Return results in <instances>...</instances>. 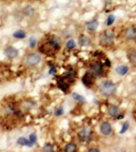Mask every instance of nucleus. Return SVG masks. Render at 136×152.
I'll use <instances>...</instances> for the list:
<instances>
[{
    "label": "nucleus",
    "mask_w": 136,
    "mask_h": 152,
    "mask_svg": "<svg viewBox=\"0 0 136 152\" xmlns=\"http://www.w3.org/2000/svg\"><path fill=\"white\" fill-rule=\"evenodd\" d=\"M99 90L104 96H109L115 93V91H116V86H115L113 82L110 80H105L100 84Z\"/></svg>",
    "instance_id": "nucleus-1"
},
{
    "label": "nucleus",
    "mask_w": 136,
    "mask_h": 152,
    "mask_svg": "<svg viewBox=\"0 0 136 152\" xmlns=\"http://www.w3.org/2000/svg\"><path fill=\"white\" fill-rule=\"evenodd\" d=\"M100 129H101V133L104 135V136H108V135H110L112 133V126H111V124L109 123V122H104V123H102V125L100 127Z\"/></svg>",
    "instance_id": "nucleus-6"
},
{
    "label": "nucleus",
    "mask_w": 136,
    "mask_h": 152,
    "mask_svg": "<svg viewBox=\"0 0 136 152\" xmlns=\"http://www.w3.org/2000/svg\"><path fill=\"white\" fill-rule=\"evenodd\" d=\"M129 58H130V59L133 62V63H136V52L131 54L130 56H128Z\"/></svg>",
    "instance_id": "nucleus-29"
},
{
    "label": "nucleus",
    "mask_w": 136,
    "mask_h": 152,
    "mask_svg": "<svg viewBox=\"0 0 136 152\" xmlns=\"http://www.w3.org/2000/svg\"><path fill=\"white\" fill-rule=\"evenodd\" d=\"M17 144L21 145V146H26V147H33L34 144L30 141V140H26L25 137H19L17 140Z\"/></svg>",
    "instance_id": "nucleus-11"
},
{
    "label": "nucleus",
    "mask_w": 136,
    "mask_h": 152,
    "mask_svg": "<svg viewBox=\"0 0 136 152\" xmlns=\"http://www.w3.org/2000/svg\"><path fill=\"white\" fill-rule=\"evenodd\" d=\"M58 87H59V88L61 89V90H63L64 92H65V91H67L68 87H69V85L66 84V83H65L64 81H59Z\"/></svg>",
    "instance_id": "nucleus-19"
},
{
    "label": "nucleus",
    "mask_w": 136,
    "mask_h": 152,
    "mask_svg": "<svg viewBox=\"0 0 136 152\" xmlns=\"http://www.w3.org/2000/svg\"><path fill=\"white\" fill-rule=\"evenodd\" d=\"M89 73L93 76V77H99L102 76L104 73V66L100 62H96L93 65H92L89 68Z\"/></svg>",
    "instance_id": "nucleus-2"
},
{
    "label": "nucleus",
    "mask_w": 136,
    "mask_h": 152,
    "mask_svg": "<svg viewBox=\"0 0 136 152\" xmlns=\"http://www.w3.org/2000/svg\"><path fill=\"white\" fill-rule=\"evenodd\" d=\"M117 119H124V115H118V116H117Z\"/></svg>",
    "instance_id": "nucleus-33"
},
{
    "label": "nucleus",
    "mask_w": 136,
    "mask_h": 152,
    "mask_svg": "<svg viewBox=\"0 0 136 152\" xmlns=\"http://www.w3.org/2000/svg\"><path fill=\"white\" fill-rule=\"evenodd\" d=\"M79 44L82 46V47H87L91 44L90 42V39L88 38L87 37L85 36H80L79 37Z\"/></svg>",
    "instance_id": "nucleus-13"
},
{
    "label": "nucleus",
    "mask_w": 136,
    "mask_h": 152,
    "mask_svg": "<svg viewBox=\"0 0 136 152\" xmlns=\"http://www.w3.org/2000/svg\"><path fill=\"white\" fill-rule=\"evenodd\" d=\"M36 45V39L35 37H30V38H29V46H30L31 47H35Z\"/></svg>",
    "instance_id": "nucleus-27"
},
{
    "label": "nucleus",
    "mask_w": 136,
    "mask_h": 152,
    "mask_svg": "<svg viewBox=\"0 0 136 152\" xmlns=\"http://www.w3.org/2000/svg\"><path fill=\"white\" fill-rule=\"evenodd\" d=\"M49 44L53 48H54V49H59L60 48V42L56 37H52L49 41Z\"/></svg>",
    "instance_id": "nucleus-15"
},
{
    "label": "nucleus",
    "mask_w": 136,
    "mask_h": 152,
    "mask_svg": "<svg viewBox=\"0 0 136 152\" xmlns=\"http://www.w3.org/2000/svg\"><path fill=\"white\" fill-rule=\"evenodd\" d=\"M5 53L9 58H15L17 57V55H18L17 49L14 47H8V48H5Z\"/></svg>",
    "instance_id": "nucleus-7"
},
{
    "label": "nucleus",
    "mask_w": 136,
    "mask_h": 152,
    "mask_svg": "<svg viewBox=\"0 0 136 152\" xmlns=\"http://www.w3.org/2000/svg\"><path fill=\"white\" fill-rule=\"evenodd\" d=\"M44 151L45 152H53L54 151V147H53V145L50 144V143H47L45 145V147H44Z\"/></svg>",
    "instance_id": "nucleus-24"
},
{
    "label": "nucleus",
    "mask_w": 136,
    "mask_h": 152,
    "mask_svg": "<svg viewBox=\"0 0 136 152\" xmlns=\"http://www.w3.org/2000/svg\"><path fill=\"white\" fill-rule=\"evenodd\" d=\"M25 32L23 31V30H17L16 32H14L13 34V37H16V38H18V39H23L25 37Z\"/></svg>",
    "instance_id": "nucleus-18"
},
{
    "label": "nucleus",
    "mask_w": 136,
    "mask_h": 152,
    "mask_svg": "<svg viewBox=\"0 0 136 152\" xmlns=\"http://www.w3.org/2000/svg\"><path fill=\"white\" fill-rule=\"evenodd\" d=\"M125 37L127 39H131V40L136 38V28L134 26H131L126 29Z\"/></svg>",
    "instance_id": "nucleus-9"
},
{
    "label": "nucleus",
    "mask_w": 136,
    "mask_h": 152,
    "mask_svg": "<svg viewBox=\"0 0 136 152\" xmlns=\"http://www.w3.org/2000/svg\"><path fill=\"white\" fill-rule=\"evenodd\" d=\"M105 65L108 66V67L111 66V63H110V61H109V59H106V60H105Z\"/></svg>",
    "instance_id": "nucleus-32"
},
{
    "label": "nucleus",
    "mask_w": 136,
    "mask_h": 152,
    "mask_svg": "<svg viewBox=\"0 0 136 152\" xmlns=\"http://www.w3.org/2000/svg\"><path fill=\"white\" fill-rule=\"evenodd\" d=\"M74 77H76V72H74V70L73 69V68H71V69L68 70L67 74L65 75V78H68V79L73 78Z\"/></svg>",
    "instance_id": "nucleus-21"
},
{
    "label": "nucleus",
    "mask_w": 136,
    "mask_h": 152,
    "mask_svg": "<svg viewBox=\"0 0 136 152\" xmlns=\"http://www.w3.org/2000/svg\"><path fill=\"white\" fill-rule=\"evenodd\" d=\"M93 78L94 77H93L90 73H87L83 77V79H82V81H83L84 86L90 87L93 85Z\"/></svg>",
    "instance_id": "nucleus-8"
},
{
    "label": "nucleus",
    "mask_w": 136,
    "mask_h": 152,
    "mask_svg": "<svg viewBox=\"0 0 136 152\" xmlns=\"http://www.w3.org/2000/svg\"><path fill=\"white\" fill-rule=\"evenodd\" d=\"M77 149V147L76 144L73 143H70V144H67L65 148V152H76Z\"/></svg>",
    "instance_id": "nucleus-17"
},
{
    "label": "nucleus",
    "mask_w": 136,
    "mask_h": 152,
    "mask_svg": "<svg viewBox=\"0 0 136 152\" xmlns=\"http://www.w3.org/2000/svg\"><path fill=\"white\" fill-rule=\"evenodd\" d=\"M108 113L112 117H117V116L120 113V109H119V108L117 106L112 105V106L109 107V108H108Z\"/></svg>",
    "instance_id": "nucleus-10"
},
{
    "label": "nucleus",
    "mask_w": 136,
    "mask_h": 152,
    "mask_svg": "<svg viewBox=\"0 0 136 152\" xmlns=\"http://www.w3.org/2000/svg\"><path fill=\"white\" fill-rule=\"evenodd\" d=\"M72 96H73V99L74 100H77V101H81V102H85V99L84 98L83 96H81L77 93H73L72 94Z\"/></svg>",
    "instance_id": "nucleus-20"
},
{
    "label": "nucleus",
    "mask_w": 136,
    "mask_h": 152,
    "mask_svg": "<svg viewBox=\"0 0 136 152\" xmlns=\"http://www.w3.org/2000/svg\"><path fill=\"white\" fill-rule=\"evenodd\" d=\"M56 67H54V66L51 67V68L49 69V75H54V73H56Z\"/></svg>",
    "instance_id": "nucleus-30"
},
{
    "label": "nucleus",
    "mask_w": 136,
    "mask_h": 152,
    "mask_svg": "<svg viewBox=\"0 0 136 152\" xmlns=\"http://www.w3.org/2000/svg\"><path fill=\"white\" fill-rule=\"evenodd\" d=\"M91 136H92V130L89 127L83 128L78 133V137H79V139L81 140V141L89 140L91 139Z\"/></svg>",
    "instance_id": "nucleus-4"
},
{
    "label": "nucleus",
    "mask_w": 136,
    "mask_h": 152,
    "mask_svg": "<svg viewBox=\"0 0 136 152\" xmlns=\"http://www.w3.org/2000/svg\"><path fill=\"white\" fill-rule=\"evenodd\" d=\"M114 41V34L113 31L109 30L104 33V35L102 36V43L104 45L109 46V45H112Z\"/></svg>",
    "instance_id": "nucleus-3"
},
{
    "label": "nucleus",
    "mask_w": 136,
    "mask_h": 152,
    "mask_svg": "<svg viewBox=\"0 0 136 152\" xmlns=\"http://www.w3.org/2000/svg\"><path fill=\"white\" fill-rule=\"evenodd\" d=\"M76 44L73 39L68 40L67 43H66V47L68 48V49H73V48L76 47Z\"/></svg>",
    "instance_id": "nucleus-22"
},
{
    "label": "nucleus",
    "mask_w": 136,
    "mask_h": 152,
    "mask_svg": "<svg viewBox=\"0 0 136 152\" xmlns=\"http://www.w3.org/2000/svg\"><path fill=\"white\" fill-rule=\"evenodd\" d=\"M41 60V57L38 54H30L26 58V63L28 66H36L37 65Z\"/></svg>",
    "instance_id": "nucleus-5"
},
{
    "label": "nucleus",
    "mask_w": 136,
    "mask_h": 152,
    "mask_svg": "<svg viewBox=\"0 0 136 152\" xmlns=\"http://www.w3.org/2000/svg\"><path fill=\"white\" fill-rule=\"evenodd\" d=\"M98 26V21L96 19H93L91 21H89L87 23V29L90 30V31H93V30H95L97 28Z\"/></svg>",
    "instance_id": "nucleus-12"
},
{
    "label": "nucleus",
    "mask_w": 136,
    "mask_h": 152,
    "mask_svg": "<svg viewBox=\"0 0 136 152\" xmlns=\"http://www.w3.org/2000/svg\"><path fill=\"white\" fill-rule=\"evenodd\" d=\"M88 151L89 152H99V149H96V148H92V149H88Z\"/></svg>",
    "instance_id": "nucleus-31"
},
{
    "label": "nucleus",
    "mask_w": 136,
    "mask_h": 152,
    "mask_svg": "<svg viewBox=\"0 0 136 152\" xmlns=\"http://www.w3.org/2000/svg\"><path fill=\"white\" fill-rule=\"evenodd\" d=\"M29 140H30V141H31L33 144H35V143L36 142V140H37L36 135L35 133H32V134L29 136Z\"/></svg>",
    "instance_id": "nucleus-28"
},
{
    "label": "nucleus",
    "mask_w": 136,
    "mask_h": 152,
    "mask_svg": "<svg viewBox=\"0 0 136 152\" xmlns=\"http://www.w3.org/2000/svg\"><path fill=\"white\" fill-rule=\"evenodd\" d=\"M115 20V17L113 15H110L108 17H107V21H106V25L107 26H111L113 25V23L114 22Z\"/></svg>",
    "instance_id": "nucleus-26"
},
{
    "label": "nucleus",
    "mask_w": 136,
    "mask_h": 152,
    "mask_svg": "<svg viewBox=\"0 0 136 152\" xmlns=\"http://www.w3.org/2000/svg\"><path fill=\"white\" fill-rule=\"evenodd\" d=\"M129 70V68L127 66H119L116 67V69H115V71H116V73L120 76H124Z\"/></svg>",
    "instance_id": "nucleus-14"
},
{
    "label": "nucleus",
    "mask_w": 136,
    "mask_h": 152,
    "mask_svg": "<svg viewBox=\"0 0 136 152\" xmlns=\"http://www.w3.org/2000/svg\"><path fill=\"white\" fill-rule=\"evenodd\" d=\"M23 13L24 15L26 16V17H32L34 14H35V9H34L32 6H25L23 10Z\"/></svg>",
    "instance_id": "nucleus-16"
},
{
    "label": "nucleus",
    "mask_w": 136,
    "mask_h": 152,
    "mask_svg": "<svg viewBox=\"0 0 136 152\" xmlns=\"http://www.w3.org/2000/svg\"><path fill=\"white\" fill-rule=\"evenodd\" d=\"M129 123L128 122H124V125H122V129H121V131H120V134H124L126 131L128 130V128H129Z\"/></svg>",
    "instance_id": "nucleus-25"
},
{
    "label": "nucleus",
    "mask_w": 136,
    "mask_h": 152,
    "mask_svg": "<svg viewBox=\"0 0 136 152\" xmlns=\"http://www.w3.org/2000/svg\"><path fill=\"white\" fill-rule=\"evenodd\" d=\"M63 114H64L63 107H58V108H56V109H54V115H56V117H60V116H62Z\"/></svg>",
    "instance_id": "nucleus-23"
}]
</instances>
